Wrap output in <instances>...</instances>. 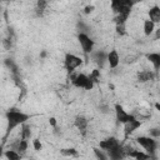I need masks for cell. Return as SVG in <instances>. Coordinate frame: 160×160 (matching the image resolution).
<instances>
[{
    "mask_svg": "<svg viewBox=\"0 0 160 160\" xmlns=\"http://www.w3.org/2000/svg\"><path fill=\"white\" fill-rule=\"evenodd\" d=\"M30 119V115L15 109H11L6 112V121H8V128L6 131L8 134H10L15 128H18L19 125L21 126L22 124H25L28 120Z\"/></svg>",
    "mask_w": 160,
    "mask_h": 160,
    "instance_id": "6da1fadb",
    "label": "cell"
},
{
    "mask_svg": "<svg viewBox=\"0 0 160 160\" xmlns=\"http://www.w3.org/2000/svg\"><path fill=\"white\" fill-rule=\"evenodd\" d=\"M136 142L144 148L145 152L149 154L150 156H154V154L156 152V149H158V141L150 136H138L136 138Z\"/></svg>",
    "mask_w": 160,
    "mask_h": 160,
    "instance_id": "7a4b0ae2",
    "label": "cell"
},
{
    "mask_svg": "<svg viewBox=\"0 0 160 160\" xmlns=\"http://www.w3.org/2000/svg\"><path fill=\"white\" fill-rule=\"evenodd\" d=\"M71 82L74 84L75 88H82L85 90H91L94 88V82L89 79L88 75L82 72H76L71 75Z\"/></svg>",
    "mask_w": 160,
    "mask_h": 160,
    "instance_id": "3957f363",
    "label": "cell"
},
{
    "mask_svg": "<svg viewBox=\"0 0 160 160\" xmlns=\"http://www.w3.org/2000/svg\"><path fill=\"white\" fill-rule=\"evenodd\" d=\"M81 64H82V59H81L80 56H78V55H75V54H70V52H68V54L65 55L64 65H65V69H66L70 74H72Z\"/></svg>",
    "mask_w": 160,
    "mask_h": 160,
    "instance_id": "277c9868",
    "label": "cell"
},
{
    "mask_svg": "<svg viewBox=\"0 0 160 160\" xmlns=\"http://www.w3.org/2000/svg\"><path fill=\"white\" fill-rule=\"evenodd\" d=\"M78 41L85 54H91L94 51V40L86 32H80L78 35Z\"/></svg>",
    "mask_w": 160,
    "mask_h": 160,
    "instance_id": "5b68a950",
    "label": "cell"
},
{
    "mask_svg": "<svg viewBox=\"0 0 160 160\" xmlns=\"http://www.w3.org/2000/svg\"><path fill=\"white\" fill-rule=\"evenodd\" d=\"M114 109H115V116H116V120H118V122H120V124H125V122H128V121L135 119V116H134L132 114L126 112L125 109H124L120 104H116Z\"/></svg>",
    "mask_w": 160,
    "mask_h": 160,
    "instance_id": "8992f818",
    "label": "cell"
},
{
    "mask_svg": "<svg viewBox=\"0 0 160 160\" xmlns=\"http://www.w3.org/2000/svg\"><path fill=\"white\" fill-rule=\"evenodd\" d=\"M119 145H120V141H119L116 138H114V136L106 138V139H104V140H101V141L99 142V148H100L101 150H104L105 152H106V151H110V150H112V149H115V148H118Z\"/></svg>",
    "mask_w": 160,
    "mask_h": 160,
    "instance_id": "52a82bcc",
    "label": "cell"
},
{
    "mask_svg": "<svg viewBox=\"0 0 160 160\" xmlns=\"http://www.w3.org/2000/svg\"><path fill=\"white\" fill-rule=\"evenodd\" d=\"M106 62L109 64V66L111 69H116L119 66V64H120V55H119L118 50L112 49V50H110L108 52V55H106Z\"/></svg>",
    "mask_w": 160,
    "mask_h": 160,
    "instance_id": "ba28073f",
    "label": "cell"
},
{
    "mask_svg": "<svg viewBox=\"0 0 160 160\" xmlns=\"http://www.w3.org/2000/svg\"><path fill=\"white\" fill-rule=\"evenodd\" d=\"M106 156H108V160H124L125 154L122 151V145L120 144L118 148L110 151H106Z\"/></svg>",
    "mask_w": 160,
    "mask_h": 160,
    "instance_id": "9c48e42d",
    "label": "cell"
},
{
    "mask_svg": "<svg viewBox=\"0 0 160 160\" xmlns=\"http://www.w3.org/2000/svg\"><path fill=\"white\" fill-rule=\"evenodd\" d=\"M140 126H141V120L132 119V120H130V121H128V122L124 124V131H125L126 135H129V134L135 132Z\"/></svg>",
    "mask_w": 160,
    "mask_h": 160,
    "instance_id": "30bf717a",
    "label": "cell"
},
{
    "mask_svg": "<svg viewBox=\"0 0 160 160\" xmlns=\"http://www.w3.org/2000/svg\"><path fill=\"white\" fill-rule=\"evenodd\" d=\"M74 125H75V128L78 129V130H80V131H85L86 130V128H88V125H89V120L85 118V116H82V115H78L76 118H75V120H74Z\"/></svg>",
    "mask_w": 160,
    "mask_h": 160,
    "instance_id": "8fae6325",
    "label": "cell"
},
{
    "mask_svg": "<svg viewBox=\"0 0 160 160\" xmlns=\"http://www.w3.org/2000/svg\"><path fill=\"white\" fill-rule=\"evenodd\" d=\"M154 71L151 70H142L140 72H138V81L139 82H149L154 80Z\"/></svg>",
    "mask_w": 160,
    "mask_h": 160,
    "instance_id": "7c38bea8",
    "label": "cell"
},
{
    "mask_svg": "<svg viewBox=\"0 0 160 160\" xmlns=\"http://www.w3.org/2000/svg\"><path fill=\"white\" fill-rule=\"evenodd\" d=\"M146 59L152 64L154 66V71L158 72L160 69V54L159 52H150L146 55Z\"/></svg>",
    "mask_w": 160,
    "mask_h": 160,
    "instance_id": "4fadbf2b",
    "label": "cell"
},
{
    "mask_svg": "<svg viewBox=\"0 0 160 160\" xmlns=\"http://www.w3.org/2000/svg\"><path fill=\"white\" fill-rule=\"evenodd\" d=\"M128 158H131V159H134V160H148V159L154 158V156H150V155L146 154L145 151H140V150L134 149V150L128 155Z\"/></svg>",
    "mask_w": 160,
    "mask_h": 160,
    "instance_id": "5bb4252c",
    "label": "cell"
},
{
    "mask_svg": "<svg viewBox=\"0 0 160 160\" xmlns=\"http://www.w3.org/2000/svg\"><path fill=\"white\" fill-rule=\"evenodd\" d=\"M149 20L152 21L154 24L160 22V8L158 5L150 8V10H149Z\"/></svg>",
    "mask_w": 160,
    "mask_h": 160,
    "instance_id": "9a60e30c",
    "label": "cell"
},
{
    "mask_svg": "<svg viewBox=\"0 0 160 160\" xmlns=\"http://www.w3.org/2000/svg\"><path fill=\"white\" fill-rule=\"evenodd\" d=\"M92 60L99 64V65H102L105 61H106V55L108 52H105L104 50H98V51H92Z\"/></svg>",
    "mask_w": 160,
    "mask_h": 160,
    "instance_id": "2e32d148",
    "label": "cell"
},
{
    "mask_svg": "<svg viewBox=\"0 0 160 160\" xmlns=\"http://www.w3.org/2000/svg\"><path fill=\"white\" fill-rule=\"evenodd\" d=\"M142 30H144V34L146 36H150L154 31H155V24L152 21H150L149 19L144 20V26H142Z\"/></svg>",
    "mask_w": 160,
    "mask_h": 160,
    "instance_id": "e0dca14e",
    "label": "cell"
},
{
    "mask_svg": "<svg viewBox=\"0 0 160 160\" xmlns=\"http://www.w3.org/2000/svg\"><path fill=\"white\" fill-rule=\"evenodd\" d=\"M2 155L5 156L6 160H21V155H20L16 150H12V149L5 150Z\"/></svg>",
    "mask_w": 160,
    "mask_h": 160,
    "instance_id": "ac0fdd59",
    "label": "cell"
},
{
    "mask_svg": "<svg viewBox=\"0 0 160 160\" xmlns=\"http://www.w3.org/2000/svg\"><path fill=\"white\" fill-rule=\"evenodd\" d=\"M30 136H31V129H30V126L25 122V124H22L21 128H20V139H21V140H28V139H30Z\"/></svg>",
    "mask_w": 160,
    "mask_h": 160,
    "instance_id": "d6986e66",
    "label": "cell"
},
{
    "mask_svg": "<svg viewBox=\"0 0 160 160\" xmlns=\"http://www.w3.org/2000/svg\"><path fill=\"white\" fill-rule=\"evenodd\" d=\"M60 154L62 156H66V158H75V156L79 155L78 150L75 148H64V149L60 150Z\"/></svg>",
    "mask_w": 160,
    "mask_h": 160,
    "instance_id": "ffe728a7",
    "label": "cell"
},
{
    "mask_svg": "<svg viewBox=\"0 0 160 160\" xmlns=\"http://www.w3.org/2000/svg\"><path fill=\"white\" fill-rule=\"evenodd\" d=\"M28 146H29L28 140H21V139H19L18 146H16V151H18L20 155H24V154L26 152V150H28Z\"/></svg>",
    "mask_w": 160,
    "mask_h": 160,
    "instance_id": "44dd1931",
    "label": "cell"
},
{
    "mask_svg": "<svg viewBox=\"0 0 160 160\" xmlns=\"http://www.w3.org/2000/svg\"><path fill=\"white\" fill-rule=\"evenodd\" d=\"M89 76V79L95 84V82H99L100 81V70L99 69H94L91 72H90V75H88Z\"/></svg>",
    "mask_w": 160,
    "mask_h": 160,
    "instance_id": "7402d4cb",
    "label": "cell"
},
{
    "mask_svg": "<svg viewBox=\"0 0 160 160\" xmlns=\"http://www.w3.org/2000/svg\"><path fill=\"white\" fill-rule=\"evenodd\" d=\"M94 154L96 156L98 160H108V156H106V152L104 150H101L100 148H94Z\"/></svg>",
    "mask_w": 160,
    "mask_h": 160,
    "instance_id": "603a6c76",
    "label": "cell"
},
{
    "mask_svg": "<svg viewBox=\"0 0 160 160\" xmlns=\"http://www.w3.org/2000/svg\"><path fill=\"white\" fill-rule=\"evenodd\" d=\"M149 134H150V135H149L150 138L158 140V139L160 138V129H159V128H152V129L149 130Z\"/></svg>",
    "mask_w": 160,
    "mask_h": 160,
    "instance_id": "cb8c5ba5",
    "label": "cell"
},
{
    "mask_svg": "<svg viewBox=\"0 0 160 160\" xmlns=\"http://www.w3.org/2000/svg\"><path fill=\"white\" fill-rule=\"evenodd\" d=\"M32 148H34L35 151H40V150L42 149V144H41V141H40L39 139L32 140Z\"/></svg>",
    "mask_w": 160,
    "mask_h": 160,
    "instance_id": "d4e9b609",
    "label": "cell"
},
{
    "mask_svg": "<svg viewBox=\"0 0 160 160\" xmlns=\"http://www.w3.org/2000/svg\"><path fill=\"white\" fill-rule=\"evenodd\" d=\"M116 32H118L119 35H125V34H126L125 24H119V25H116Z\"/></svg>",
    "mask_w": 160,
    "mask_h": 160,
    "instance_id": "484cf974",
    "label": "cell"
},
{
    "mask_svg": "<svg viewBox=\"0 0 160 160\" xmlns=\"http://www.w3.org/2000/svg\"><path fill=\"white\" fill-rule=\"evenodd\" d=\"M1 44H2V46L6 50H10V48H11V40L10 39H2L1 40Z\"/></svg>",
    "mask_w": 160,
    "mask_h": 160,
    "instance_id": "4316f807",
    "label": "cell"
},
{
    "mask_svg": "<svg viewBox=\"0 0 160 160\" xmlns=\"http://www.w3.org/2000/svg\"><path fill=\"white\" fill-rule=\"evenodd\" d=\"M92 10H94V5H86L84 8V12L85 14H90V12H92Z\"/></svg>",
    "mask_w": 160,
    "mask_h": 160,
    "instance_id": "83f0119b",
    "label": "cell"
},
{
    "mask_svg": "<svg viewBox=\"0 0 160 160\" xmlns=\"http://www.w3.org/2000/svg\"><path fill=\"white\" fill-rule=\"evenodd\" d=\"M100 111L104 112V114H108V112H110V108L108 105H101L100 106Z\"/></svg>",
    "mask_w": 160,
    "mask_h": 160,
    "instance_id": "f1b7e54d",
    "label": "cell"
},
{
    "mask_svg": "<svg viewBox=\"0 0 160 160\" xmlns=\"http://www.w3.org/2000/svg\"><path fill=\"white\" fill-rule=\"evenodd\" d=\"M49 124H50L52 128H56V125H58L56 119H55V118H50V119H49Z\"/></svg>",
    "mask_w": 160,
    "mask_h": 160,
    "instance_id": "f546056e",
    "label": "cell"
},
{
    "mask_svg": "<svg viewBox=\"0 0 160 160\" xmlns=\"http://www.w3.org/2000/svg\"><path fill=\"white\" fill-rule=\"evenodd\" d=\"M45 56H46V51H45V50H42V51L40 52V58H42V59H44Z\"/></svg>",
    "mask_w": 160,
    "mask_h": 160,
    "instance_id": "4dcf8cb0",
    "label": "cell"
},
{
    "mask_svg": "<svg viewBox=\"0 0 160 160\" xmlns=\"http://www.w3.org/2000/svg\"><path fill=\"white\" fill-rule=\"evenodd\" d=\"M2 154H4V151H2V146L0 145V158L2 156Z\"/></svg>",
    "mask_w": 160,
    "mask_h": 160,
    "instance_id": "1f68e13d",
    "label": "cell"
},
{
    "mask_svg": "<svg viewBox=\"0 0 160 160\" xmlns=\"http://www.w3.org/2000/svg\"><path fill=\"white\" fill-rule=\"evenodd\" d=\"M148 160H155V159H154V158H150V159H148Z\"/></svg>",
    "mask_w": 160,
    "mask_h": 160,
    "instance_id": "d6a6232c",
    "label": "cell"
},
{
    "mask_svg": "<svg viewBox=\"0 0 160 160\" xmlns=\"http://www.w3.org/2000/svg\"><path fill=\"white\" fill-rule=\"evenodd\" d=\"M0 42H1V40H0Z\"/></svg>",
    "mask_w": 160,
    "mask_h": 160,
    "instance_id": "836d02e7",
    "label": "cell"
}]
</instances>
